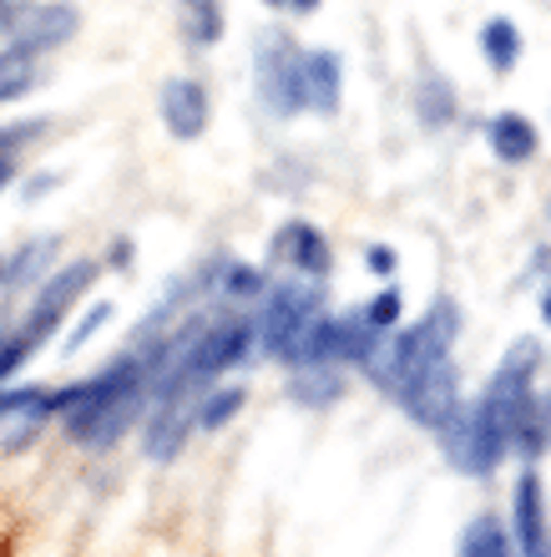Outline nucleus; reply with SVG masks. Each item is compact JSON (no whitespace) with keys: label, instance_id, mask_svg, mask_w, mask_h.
<instances>
[{"label":"nucleus","instance_id":"obj_1","mask_svg":"<svg viewBox=\"0 0 551 557\" xmlns=\"http://www.w3.org/2000/svg\"><path fill=\"white\" fill-rule=\"evenodd\" d=\"M455 335H461V309H455V299H436L410 330L385 335V345H379V355L364 366V375H370L385 396H400L415 375H425L430 366L450 360Z\"/></svg>","mask_w":551,"mask_h":557},{"label":"nucleus","instance_id":"obj_2","mask_svg":"<svg viewBox=\"0 0 551 557\" xmlns=\"http://www.w3.org/2000/svg\"><path fill=\"white\" fill-rule=\"evenodd\" d=\"M324 305H329L324 278L293 274V269L284 278H274V284L263 289L259 314H253V320H259V350L268 355V360H284V355L293 350V339L324 314Z\"/></svg>","mask_w":551,"mask_h":557},{"label":"nucleus","instance_id":"obj_3","mask_svg":"<svg viewBox=\"0 0 551 557\" xmlns=\"http://www.w3.org/2000/svg\"><path fill=\"white\" fill-rule=\"evenodd\" d=\"M440 441H446L450 467L465 471V476H491V471L501 467V456L511 451L506 425H501V416H496L486 400L461 406V411L440 425Z\"/></svg>","mask_w":551,"mask_h":557},{"label":"nucleus","instance_id":"obj_4","mask_svg":"<svg viewBox=\"0 0 551 557\" xmlns=\"http://www.w3.org/2000/svg\"><path fill=\"white\" fill-rule=\"evenodd\" d=\"M259 97L274 117H299L309 112V91H304V51L289 36H268L259 46Z\"/></svg>","mask_w":551,"mask_h":557},{"label":"nucleus","instance_id":"obj_5","mask_svg":"<svg viewBox=\"0 0 551 557\" xmlns=\"http://www.w3.org/2000/svg\"><path fill=\"white\" fill-rule=\"evenodd\" d=\"M97 274H102V264H97V259H76V264L57 269V274L46 278L41 289H36V299H30L21 335H30L36 345H46V339H51L61 324H66V314L76 309V299H82V294L97 284Z\"/></svg>","mask_w":551,"mask_h":557},{"label":"nucleus","instance_id":"obj_6","mask_svg":"<svg viewBox=\"0 0 551 557\" xmlns=\"http://www.w3.org/2000/svg\"><path fill=\"white\" fill-rule=\"evenodd\" d=\"M76 30H82V11L72 0H30L26 11L15 15V26L5 30V46L41 61L51 51H61V46H72Z\"/></svg>","mask_w":551,"mask_h":557},{"label":"nucleus","instance_id":"obj_7","mask_svg":"<svg viewBox=\"0 0 551 557\" xmlns=\"http://www.w3.org/2000/svg\"><path fill=\"white\" fill-rule=\"evenodd\" d=\"M395 400H400V411H405L415 425H425V431H440V425L465 406L461 400V375H455L450 360H440V366H430L425 375H415Z\"/></svg>","mask_w":551,"mask_h":557},{"label":"nucleus","instance_id":"obj_8","mask_svg":"<svg viewBox=\"0 0 551 557\" xmlns=\"http://www.w3.org/2000/svg\"><path fill=\"white\" fill-rule=\"evenodd\" d=\"M537 366H541V345H537V339H516V345L506 350V360L496 366L491 385H486V396H480L496 416H501V425H506V431H511V421H516V411H522L526 400H531Z\"/></svg>","mask_w":551,"mask_h":557},{"label":"nucleus","instance_id":"obj_9","mask_svg":"<svg viewBox=\"0 0 551 557\" xmlns=\"http://www.w3.org/2000/svg\"><path fill=\"white\" fill-rule=\"evenodd\" d=\"M162 127L177 137V143H198L208 133V117H213V102H208V87L198 76H167L158 97Z\"/></svg>","mask_w":551,"mask_h":557},{"label":"nucleus","instance_id":"obj_10","mask_svg":"<svg viewBox=\"0 0 551 557\" xmlns=\"http://www.w3.org/2000/svg\"><path fill=\"white\" fill-rule=\"evenodd\" d=\"M274 264L293 269V274H314V278H329L334 269V249H329V238H324L320 223H309V219H289L284 228L274 234Z\"/></svg>","mask_w":551,"mask_h":557},{"label":"nucleus","instance_id":"obj_11","mask_svg":"<svg viewBox=\"0 0 551 557\" xmlns=\"http://www.w3.org/2000/svg\"><path fill=\"white\" fill-rule=\"evenodd\" d=\"M198 400L203 396H173V400H158L152 411H147V456L152 461H173L183 456L188 436L198 431Z\"/></svg>","mask_w":551,"mask_h":557},{"label":"nucleus","instance_id":"obj_12","mask_svg":"<svg viewBox=\"0 0 551 557\" xmlns=\"http://www.w3.org/2000/svg\"><path fill=\"white\" fill-rule=\"evenodd\" d=\"M511 517H516V553H522V557H551L547 492H541L537 467L522 471V482H516V497H511Z\"/></svg>","mask_w":551,"mask_h":557},{"label":"nucleus","instance_id":"obj_13","mask_svg":"<svg viewBox=\"0 0 551 557\" xmlns=\"http://www.w3.org/2000/svg\"><path fill=\"white\" fill-rule=\"evenodd\" d=\"M304 91H309V112L334 117L339 112V97H345V66L329 46H314L304 51Z\"/></svg>","mask_w":551,"mask_h":557},{"label":"nucleus","instance_id":"obj_14","mask_svg":"<svg viewBox=\"0 0 551 557\" xmlns=\"http://www.w3.org/2000/svg\"><path fill=\"white\" fill-rule=\"evenodd\" d=\"M486 137H491V152L501 162H531L537 158V147H541V137H537V127L522 117V112H501V117H491V127H486Z\"/></svg>","mask_w":551,"mask_h":557},{"label":"nucleus","instance_id":"obj_15","mask_svg":"<svg viewBox=\"0 0 551 557\" xmlns=\"http://www.w3.org/2000/svg\"><path fill=\"white\" fill-rule=\"evenodd\" d=\"M379 345H385V335H379L375 324H370V314L360 309H345L339 314V366L349 370H364L370 360L379 355Z\"/></svg>","mask_w":551,"mask_h":557},{"label":"nucleus","instance_id":"obj_16","mask_svg":"<svg viewBox=\"0 0 551 557\" xmlns=\"http://www.w3.org/2000/svg\"><path fill=\"white\" fill-rule=\"evenodd\" d=\"M289 396L309 411H320V406H334V400L345 396V370L339 366H314V370H293L289 375Z\"/></svg>","mask_w":551,"mask_h":557},{"label":"nucleus","instance_id":"obj_17","mask_svg":"<svg viewBox=\"0 0 551 557\" xmlns=\"http://www.w3.org/2000/svg\"><path fill=\"white\" fill-rule=\"evenodd\" d=\"M51 259H57V238H30L26 249L5 259V278L0 284H11V289H41L46 278H51Z\"/></svg>","mask_w":551,"mask_h":557},{"label":"nucleus","instance_id":"obj_18","mask_svg":"<svg viewBox=\"0 0 551 557\" xmlns=\"http://www.w3.org/2000/svg\"><path fill=\"white\" fill-rule=\"evenodd\" d=\"M177 26L188 36V46H218L223 41V0H177Z\"/></svg>","mask_w":551,"mask_h":557},{"label":"nucleus","instance_id":"obj_19","mask_svg":"<svg viewBox=\"0 0 551 557\" xmlns=\"http://www.w3.org/2000/svg\"><path fill=\"white\" fill-rule=\"evenodd\" d=\"M36 87H41V61L0 41V107L21 102V97H30Z\"/></svg>","mask_w":551,"mask_h":557},{"label":"nucleus","instance_id":"obj_20","mask_svg":"<svg viewBox=\"0 0 551 557\" xmlns=\"http://www.w3.org/2000/svg\"><path fill=\"white\" fill-rule=\"evenodd\" d=\"M415 117H421L425 127H450V122H455V87H450L446 76L425 72L421 82H415Z\"/></svg>","mask_w":551,"mask_h":557},{"label":"nucleus","instance_id":"obj_21","mask_svg":"<svg viewBox=\"0 0 551 557\" xmlns=\"http://www.w3.org/2000/svg\"><path fill=\"white\" fill-rule=\"evenodd\" d=\"M480 51L491 61V72H511V66L522 61V30H516V21L491 15V21L480 26Z\"/></svg>","mask_w":551,"mask_h":557},{"label":"nucleus","instance_id":"obj_22","mask_svg":"<svg viewBox=\"0 0 551 557\" xmlns=\"http://www.w3.org/2000/svg\"><path fill=\"white\" fill-rule=\"evenodd\" d=\"M461 557H516V543H511V532L496 517H476L461 532Z\"/></svg>","mask_w":551,"mask_h":557},{"label":"nucleus","instance_id":"obj_23","mask_svg":"<svg viewBox=\"0 0 551 557\" xmlns=\"http://www.w3.org/2000/svg\"><path fill=\"white\" fill-rule=\"evenodd\" d=\"M243 406H248L243 385H213V391H203V400H198V431H223Z\"/></svg>","mask_w":551,"mask_h":557},{"label":"nucleus","instance_id":"obj_24","mask_svg":"<svg viewBox=\"0 0 551 557\" xmlns=\"http://www.w3.org/2000/svg\"><path fill=\"white\" fill-rule=\"evenodd\" d=\"M218 289L228 294V299H263V289H268V278H263V269H248V264H223Z\"/></svg>","mask_w":551,"mask_h":557},{"label":"nucleus","instance_id":"obj_25","mask_svg":"<svg viewBox=\"0 0 551 557\" xmlns=\"http://www.w3.org/2000/svg\"><path fill=\"white\" fill-rule=\"evenodd\" d=\"M364 314H370V324H375L379 335H395V324H400V314H405V299H400V289H379L370 305H364Z\"/></svg>","mask_w":551,"mask_h":557},{"label":"nucleus","instance_id":"obj_26","mask_svg":"<svg viewBox=\"0 0 551 557\" xmlns=\"http://www.w3.org/2000/svg\"><path fill=\"white\" fill-rule=\"evenodd\" d=\"M30 355H36V339H30V335H21V330H15V335H5V339H0V385L11 381V375H15V370H21V366H26Z\"/></svg>","mask_w":551,"mask_h":557},{"label":"nucleus","instance_id":"obj_27","mask_svg":"<svg viewBox=\"0 0 551 557\" xmlns=\"http://www.w3.org/2000/svg\"><path fill=\"white\" fill-rule=\"evenodd\" d=\"M107 320H112V305H91V309H87V320H82V324H76V330H72V335H66V345H61V350H66V355H76V350H82V345H87L91 335H97V330H102Z\"/></svg>","mask_w":551,"mask_h":557},{"label":"nucleus","instance_id":"obj_28","mask_svg":"<svg viewBox=\"0 0 551 557\" xmlns=\"http://www.w3.org/2000/svg\"><path fill=\"white\" fill-rule=\"evenodd\" d=\"M364 264L375 269L379 278H395V269H400V259H395V249H385V244H370V249H364Z\"/></svg>","mask_w":551,"mask_h":557},{"label":"nucleus","instance_id":"obj_29","mask_svg":"<svg viewBox=\"0 0 551 557\" xmlns=\"http://www.w3.org/2000/svg\"><path fill=\"white\" fill-rule=\"evenodd\" d=\"M30 137H41V122H30V127H0V152H21Z\"/></svg>","mask_w":551,"mask_h":557},{"label":"nucleus","instance_id":"obj_30","mask_svg":"<svg viewBox=\"0 0 551 557\" xmlns=\"http://www.w3.org/2000/svg\"><path fill=\"white\" fill-rule=\"evenodd\" d=\"M15 177V152H0V188Z\"/></svg>","mask_w":551,"mask_h":557},{"label":"nucleus","instance_id":"obj_31","mask_svg":"<svg viewBox=\"0 0 551 557\" xmlns=\"http://www.w3.org/2000/svg\"><path fill=\"white\" fill-rule=\"evenodd\" d=\"M289 11H299V15H309V11H320V0H284Z\"/></svg>","mask_w":551,"mask_h":557},{"label":"nucleus","instance_id":"obj_32","mask_svg":"<svg viewBox=\"0 0 551 557\" xmlns=\"http://www.w3.org/2000/svg\"><path fill=\"white\" fill-rule=\"evenodd\" d=\"M541 320L551 324V294H547V299H541Z\"/></svg>","mask_w":551,"mask_h":557},{"label":"nucleus","instance_id":"obj_33","mask_svg":"<svg viewBox=\"0 0 551 557\" xmlns=\"http://www.w3.org/2000/svg\"><path fill=\"white\" fill-rule=\"evenodd\" d=\"M541 416H547V431H551V396L541 400Z\"/></svg>","mask_w":551,"mask_h":557},{"label":"nucleus","instance_id":"obj_34","mask_svg":"<svg viewBox=\"0 0 551 557\" xmlns=\"http://www.w3.org/2000/svg\"><path fill=\"white\" fill-rule=\"evenodd\" d=\"M0 278H5V259H0Z\"/></svg>","mask_w":551,"mask_h":557},{"label":"nucleus","instance_id":"obj_35","mask_svg":"<svg viewBox=\"0 0 551 557\" xmlns=\"http://www.w3.org/2000/svg\"><path fill=\"white\" fill-rule=\"evenodd\" d=\"M268 5H284V0H268Z\"/></svg>","mask_w":551,"mask_h":557}]
</instances>
